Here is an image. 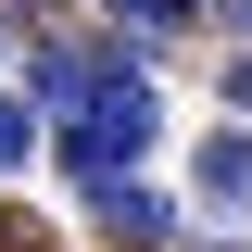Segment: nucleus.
I'll return each instance as SVG.
<instances>
[{
  "label": "nucleus",
  "instance_id": "1",
  "mask_svg": "<svg viewBox=\"0 0 252 252\" xmlns=\"http://www.w3.org/2000/svg\"><path fill=\"white\" fill-rule=\"evenodd\" d=\"M51 152H63V177H76V189L139 177V152H164V76H152V51L114 63L89 101H63V114H51Z\"/></svg>",
  "mask_w": 252,
  "mask_h": 252
},
{
  "label": "nucleus",
  "instance_id": "2",
  "mask_svg": "<svg viewBox=\"0 0 252 252\" xmlns=\"http://www.w3.org/2000/svg\"><path fill=\"white\" fill-rule=\"evenodd\" d=\"M89 215L114 227V240H177V227H189V215H177V189H139V177H101V189H89Z\"/></svg>",
  "mask_w": 252,
  "mask_h": 252
},
{
  "label": "nucleus",
  "instance_id": "3",
  "mask_svg": "<svg viewBox=\"0 0 252 252\" xmlns=\"http://www.w3.org/2000/svg\"><path fill=\"white\" fill-rule=\"evenodd\" d=\"M202 202L215 215H252V126H215L202 139Z\"/></svg>",
  "mask_w": 252,
  "mask_h": 252
},
{
  "label": "nucleus",
  "instance_id": "4",
  "mask_svg": "<svg viewBox=\"0 0 252 252\" xmlns=\"http://www.w3.org/2000/svg\"><path fill=\"white\" fill-rule=\"evenodd\" d=\"M189 13H202V0H114V26H126V38H177Z\"/></svg>",
  "mask_w": 252,
  "mask_h": 252
},
{
  "label": "nucleus",
  "instance_id": "5",
  "mask_svg": "<svg viewBox=\"0 0 252 252\" xmlns=\"http://www.w3.org/2000/svg\"><path fill=\"white\" fill-rule=\"evenodd\" d=\"M38 126H51V114H38V101L13 89V101H0V164H26V152H38Z\"/></svg>",
  "mask_w": 252,
  "mask_h": 252
},
{
  "label": "nucleus",
  "instance_id": "6",
  "mask_svg": "<svg viewBox=\"0 0 252 252\" xmlns=\"http://www.w3.org/2000/svg\"><path fill=\"white\" fill-rule=\"evenodd\" d=\"M227 114H252V51H240V63H227Z\"/></svg>",
  "mask_w": 252,
  "mask_h": 252
},
{
  "label": "nucleus",
  "instance_id": "7",
  "mask_svg": "<svg viewBox=\"0 0 252 252\" xmlns=\"http://www.w3.org/2000/svg\"><path fill=\"white\" fill-rule=\"evenodd\" d=\"M13 13H26V26H51V13H76V0H13Z\"/></svg>",
  "mask_w": 252,
  "mask_h": 252
},
{
  "label": "nucleus",
  "instance_id": "8",
  "mask_svg": "<svg viewBox=\"0 0 252 252\" xmlns=\"http://www.w3.org/2000/svg\"><path fill=\"white\" fill-rule=\"evenodd\" d=\"M13 38H26V13H13V0H0V51H13Z\"/></svg>",
  "mask_w": 252,
  "mask_h": 252
},
{
  "label": "nucleus",
  "instance_id": "9",
  "mask_svg": "<svg viewBox=\"0 0 252 252\" xmlns=\"http://www.w3.org/2000/svg\"><path fill=\"white\" fill-rule=\"evenodd\" d=\"M215 13H227V26H252V0H215Z\"/></svg>",
  "mask_w": 252,
  "mask_h": 252
}]
</instances>
